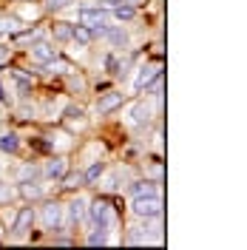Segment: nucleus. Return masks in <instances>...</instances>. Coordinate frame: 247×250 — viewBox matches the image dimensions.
Listing matches in <instances>:
<instances>
[{"label":"nucleus","instance_id":"nucleus-1","mask_svg":"<svg viewBox=\"0 0 247 250\" xmlns=\"http://www.w3.org/2000/svg\"><path fill=\"white\" fill-rule=\"evenodd\" d=\"M108 20H111V15L105 12V9H100V6H85V9H80L77 12V23L94 31V40L103 37V31H105V26H108Z\"/></svg>","mask_w":247,"mask_h":250},{"label":"nucleus","instance_id":"nucleus-2","mask_svg":"<svg viewBox=\"0 0 247 250\" xmlns=\"http://www.w3.org/2000/svg\"><path fill=\"white\" fill-rule=\"evenodd\" d=\"M131 213H134L137 219H145V222L162 216V196H159V193H151V196H134Z\"/></svg>","mask_w":247,"mask_h":250},{"label":"nucleus","instance_id":"nucleus-3","mask_svg":"<svg viewBox=\"0 0 247 250\" xmlns=\"http://www.w3.org/2000/svg\"><path fill=\"white\" fill-rule=\"evenodd\" d=\"M40 225L46 228V230H62V225H65V208L60 202H46L43 205V210H40Z\"/></svg>","mask_w":247,"mask_h":250},{"label":"nucleus","instance_id":"nucleus-4","mask_svg":"<svg viewBox=\"0 0 247 250\" xmlns=\"http://www.w3.org/2000/svg\"><path fill=\"white\" fill-rule=\"evenodd\" d=\"M85 219H91L94 228H105V230L114 228V210H111V205L105 199H97V202L88 205V216Z\"/></svg>","mask_w":247,"mask_h":250},{"label":"nucleus","instance_id":"nucleus-5","mask_svg":"<svg viewBox=\"0 0 247 250\" xmlns=\"http://www.w3.org/2000/svg\"><path fill=\"white\" fill-rule=\"evenodd\" d=\"M29 54H31V60L37 62V65H46V62H51L54 57H60V51L51 46L48 40H37V43H31Z\"/></svg>","mask_w":247,"mask_h":250},{"label":"nucleus","instance_id":"nucleus-6","mask_svg":"<svg viewBox=\"0 0 247 250\" xmlns=\"http://www.w3.org/2000/svg\"><path fill=\"white\" fill-rule=\"evenodd\" d=\"M103 40H108L111 48H120V51H125V48L131 46V37H128V31L123 29V26H105V31H103Z\"/></svg>","mask_w":247,"mask_h":250},{"label":"nucleus","instance_id":"nucleus-7","mask_svg":"<svg viewBox=\"0 0 247 250\" xmlns=\"http://www.w3.org/2000/svg\"><path fill=\"white\" fill-rule=\"evenodd\" d=\"M154 120V108H151V103H145V100H139L131 105V125H137V128H148Z\"/></svg>","mask_w":247,"mask_h":250},{"label":"nucleus","instance_id":"nucleus-8","mask_svg":"<svg viewBox=\"0 0 247 250\" xmlns=\"http://www.w3.org/2000/svg\"><path fill=\"white\" fill-rule=\"evenodd\" d=\"M125 103V94L123 91H108V94H100V100H97V114H111V111H117L120 105Z\"/></svg>","mask_w":247,"mask_h":250},{"label":"nucleus","instance_id":"nucleus-9","mask_svg":"<svg viewBox=\"0 0 247 250\" xmlns=\"http://www.w3.org/2000/svg\"><path fill=\"white\" fill-rule=\"evenodd\" d=\"M162 74V65H142V68H137V77H134V88L137 91H142V88H148L151 83H154L156 77Z\"/></svg>","mask_w":247,"mask_h":250},{"label":"nucleus","instance_id":"nucleus-10","mask_svg":"<svg viewBox=\"0 0 247 250\" xmlns=\"http://www.w3.org/2000/svg\"><path fill=\"white\" fill-rule=\"evenodd\" d=\"M43 176L46 179H62L65 173H68V162H65V156H51L46 165H43Z\"/></svg>","mask_w":247,"mask_h":250},{"label":"nucleus","instance_id":"nucleus-11","mask_svg":"<svg viewBox=\"0 0 247 250\" xmlns=\"http://www.w3.org/2000/svg\"><path fill=\"white\" fill-rule=\"evenodd\" d=\"M31 225H34V210H31V208H20V210H17L15 225H12L15 236H26L31 230Z\"/></svg>","mask_w":247,"mask_h":250},{"label":"nucleus","instance_id":"nucleus-12","mask_svg":"<svg viewBox=\"0 0 247 250\" xmlns=\"http://www.w3.org/2000/svg\"><path fill=\"white\" fill-rule=\"evenodd\" d=\"M85 216H88V199L85 196H74L68 202V219L77 225V222H85Z\"/></svg>","mask_w":247,"mask_h":250},{"label":"nucleus","instance_id":"nucleus-13","mask_svg":"<svg viewBox=\"0 0 247 250\" xmlns=\"http://www.w3.org/2000/svg\"><path fill=\"white\" fill-rule=\"evenodd\" d=\"M46 193V188L40 185V179H23L20 182V196L23 199H40Z\"/></svg>","mask_w":247,"mask_h":250},{"label":"nucleus","instance_id":"nucleus-14","mask_svg":"<svg viewBox=\"0 0 247 250\" xmlns=\"http://www.w3.org/2000/svg\"><path fill=\"white\" fill-rule=\"evenodd\" d=\"M0 151L3 154H17L20 151V137L15 131H0Z\"/></svg>","mask_w":247,"mask_h":250},{"label":"nucleus","instance_id":"nucleus-15","mask_svg":"<svg viewBox=\"0 0 247 250\" xmlns=\"http://www.w3.org/2000/svg\"><path fill=\"white\" fill-rule=\"evenodd\" d=\"M148 242H151L148 222H145V228H131V230L125 233V245H148Z\"/></svg>","mask_w":247,"mask_h":250},{"label":"nucleus","instance_id":"nucleus-16","mask_svg":"<svg viewBox=\"0 0 247 250\" xmlns=\"http://www.w3.org/2000/svg\"><path fill=\"white\" fill-rule=\"evenodd\" d=\"M103 173H105V162H100V159H97V162H91V165L85 168L82 182H85V185H94V182H100V179H103Z\"/></svg>","mask_w":247,"mask_h":250},{"label":"nucleus","instance_id":"nucleus-17","mask_svg":"<svg viewBox=\"0 0 247 250\" xmlns=\"http://www.w3.org/2000/svg\"><path fill=\"white\" fill-rule=\"evenodd\" d=\"M128 193L131 196H151V193H159V182H134V185L128 188Z\"/></svg>","mask_w":247,"mask_h":250},{"label":"nucleus","instance_id":"nucleus-18","mask_svg":"<svg viewBox=\"0 0 247 250\" xmlns=\"http://www.w3.org/2000/svg\"><path fill=\"white\" fill-rule=\"evenodd\" d=\"M71 40H74L80 48H88L94 43V31L85 29V26H74V31H71Z\"/></svg>","mask_w":247,"mask_h":250},{"label":"nucleus","instance_id":"nucleus-19","mask_svg":"<svg viewBox=\"0 0 247 250\" xmlns=\"http://www.w3.org/2000/svg\"><path fill=\"white\" fill-rule=\"evenodd\" d=\"M20 31V20L9 15H0V37H9V34H17Z\"/></svg>","mask_w":247,"mask_h":250},{"label":"nucleus","instance_id":"nucleus-20","mask_svg":"<svg viewBox=\"0 0 247 250\" xmlns=\"http://www.w3.org/2000/svg\"><path fill=\"white\" fill-rule=\"evenodd\" d=\"M43 68H48V71H57V74H65V77L77 71V68H74V65H71V62H68V60H60V57H54V60H51V62H46Z\"/></svg>","mask_w":247,"mask_h":250},{"label":"nucleus","instance_id":"nucleus-21","mask_svg":"<svg viewBox=\"0 0 247 250\" xmlns=\"http://www.w3.org/2000/svg\"><path fill=\"white\" fill-rule=\"evenodd\" d=\"M111 15L117 17L120 23H131V20L137 17V9H134L131 3H123V6H114V12H111Z\"/></svg>","mask_w":247,"mask_h":250},{"label":"nucleus","instance_id":"nucleus-22","mask_svg":"<svg viewBox=\"0 0 247 250\" xmlns=\"http://www.w3.org/2000/svg\"><path fill=\"white\" fill-rule=\"evenodd\" d=\"M62 117H65L68 123H74V120H77V128L85 125V108H82V105H68V108L62 111Z\"/></svg>","mask_w":247,"mask_h":250},{"label":"nucleus","instance_id":"nucleus-23","mask_svg":"<svg viewBox=\"0 0 247 250\" xmlns=\"http://www.w3.org/2000/svg\"><path fill=\"white\" fill-rule=\"evenodd\" d=\"M85 245H91V248L108 245V230H105V228H94L91 233H88V239H85Z\"/></svg>","mask_w":247,"mask_h":250},{"label":"nucleus","instance_id":"nucleus-24","mask_svg":"<svg viewBox=\"0 0 247 250\" xmlns=\"http://www.w3.org/2000/svg\"><path fill=\"white\" fill-rule=\"evenodd\" d=\"M15 37H17V43H37V40H43L46 34L40 29H26V31H17Z\"/></svg>","mask_w":247,"mask_h":250},{"label":"nucleus","instance_id":"nucleus-25","mask_svg":"<svg viewBox=\"0 0 247 250\" xmlns=\"http://www.w3.org/2000/svg\"><path fill=\"white\" fill-rule=\"evenodd\" d=\"M71 31H74L71 23H54V26H51V34H54L57 40H71Z\"/></svg>","mask_w":247,"mask_h":250},{"label":"nucleus","instance_id":"nucleus-26","mask_svg":"<svg viewBox=\"0 0 247 250\" xmlns=\"http://www.w3.org/2000/svg\"><path fill=\"white\" fill-rule=\"evenodd\" d=\"M74 0H43V9L46 12H62V9H68Z\"/></svg>","mask_w":247,"mask_h":250},{"label":"nucleus","instance_id":"nucleus-27","mask_svg":"<svg viewBox=\"0 0 247 250\" xmlns=\"http://www.w3.org/2000/svg\"><path fill=\"white\" fill-rule=\"evenodd\" d=\"M40 176V168L37 165H23L20 173H17V182H23V179H37Z\"/></svg>","mask_w":247,"mask_h":250},{"label":"nucleus","instance_id":"nucleus-28","mask_svg":"<svg viewBox=\"0 0 247 250\" xmlns=\"http://www.w3.org/2000/svg\"><path fill=\"white\" fill-rule=\"evenodd\" d=\"M12 199H15V188L0 179V202H12Z\"/></svg>","mask_w":247,"mask_h":250},{"label":"nucleus","instance_id":"nucleus-29","mask_svg":"<svg viewBox=\"0 0 247 250\" xmlns=\"http://www.w3.org/2000/svg\"><path fill=\"white\" fill-rule=\"evenodd\" d=\"M62 182H65L62 188H77V185H82V173H71V176H62Z\"/></svg>","mask_w":247,"mask_h":250},{"label":"nucleus","instance_id":"nucleus-30","mask_svg":"<svg viewBox=\"0 0 247 250\" xmlns=\"http://www.w3.org/2000/svg\"><path fill=\"white\" fill-rule=\"evenodd\" d=\"M20 117H23V120H31V117H34V105L23 103V105H20Z\"/></svg>","mask_w":247,"mask_h":250},{"label":"nucleus","instance_id":"nucleus-31","mask_svg":"<svg viewBox=\"0 0 247 250\" xmlns=\"http://www.w3.org/2000/svg\"><path fill=\"white\" fill-rule=\"evenodd\" d=\"M0 100H3V103H6V105H12V97H9V94H6V88H3V83H0Z\"/></svg>","mask_w":247,"mask_h":250},{"label":"nucleus","instance_id":"nucleus-32","mask_svg":"<svg viewBox=\"0 0 247 250\" xmlns=\"http://www.w3.org/2000/svg\"><path fill=\"white\" fill-rule=\"evenodd\" d=\"M125 3H131V6H137V3H142V0H125Z\"/></svg>","mask_w":247,"mask_h":250},{"label":"nucleus","instance_id":"nucleus-33","mask_svg":"<svg viewBox=\"0 0 247 250\" xmlns=\"http://www.w3.org/2000/svg\"><path fill=\"white\" fill-rule=\"evenodd\" d=\"M0 233H3V228H0Z\"/></svg>","mask_w":247,"mask_h":250},{"label":"nucleus","instance_id":"nucleus-34","mask_svg":"<svg viewBox=\"0 0 247 250\" xmlns=\"http://www.w3.org/2000/svg\"><path fill=\"white\" fill-rule=\"evenodd\" d=\"M0 123H3V120H0Z\"/></svg>","mask_w":247,"mask_h":250}]
</instances>
